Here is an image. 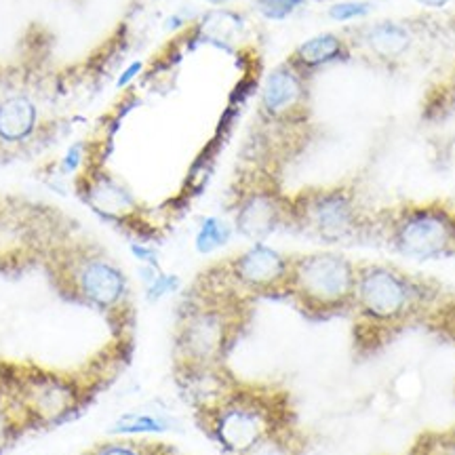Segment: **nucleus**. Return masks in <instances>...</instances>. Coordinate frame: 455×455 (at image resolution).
<instances>
[{
  "instance_id": "obj_1",
  "label": "nucleus",
  "mask_w": 455,
  "mask_h": 455,
  "mask_svg": "<svg viewBox=\"0 0 455 455\" xmlns=\"http://www.w3.org/2000/svg\"><path fill=\"white\" fill-rule=\"evenodd\" d=\"M255 301L232 289L212 266L181 299L173 327V375L188 395L221 378L251 325Z\"/></svg>"
},
{
  "instance_id": "obj_2",
  "label": "nucleus",
  "mask_w": 455,
  "mask_h": 455,
  "mask_svg": "<svg viewBox=\"0 0 455 455\" xmlns=\"http://www.w3.org/2000/svg\"><path fill=\"white\" fill-rule=\"evenodd\" d=\"M131 348L133 339L112 338L110 344L72 369L0 358V379L30 418L34 430L57 428L93 405L127 367Z\"/></svg>"
},
{
  "instance_id": "obj_3",
  "label": "nucleus",
  "mask_w": 455,
  "mask_h": 455,
  "mask_svg": "<svg viewBox=\"0 0 455 455\" xmlns=\"http://www.w3.org/2000/svg\"><path fill=\"white\" fill-rule=\"evenodd\" d=\"M38 268L61 299L98 312L112 338L133 339L135 310L127 275L70 218L57 230Z\"/></svg>"
},
{
  "instance_id": "obj_4",
  "label": "nucleus",
  "mask_w": 455,
  "mask_h": 455,
  "mask_svg": "<svg viewBox=\"0 0 455 455\" xmlns=\"http://www.w3.org/2000/svg\"><path fill=\"white\" fill-rule=\"evenodd\" d=\"M195 422L224 455H247L275 432L298 424L293 398L276 384L228 371L192 395Z\"/></svg>"
},
{
  "instance_id": "obj_5",
  "label": "nucleus",
  "mask_w": 455,
  "mask_h": 455,
  "mask_svg": "<svg viewBox=\"0 0 455 455\" xmlns=\"http://www.w3.org/2000/svg\"><path fill=\"white\" fill-rule=\"evenodd\" d=\"M436 289L388 264H358L355 310L361 341L375 346L401 331L435 304Z\"/></svg>"
},
{
  "instance_id": "obj_6",
  "label": "nucleus",
  "mask_w": 455,
  "mask_h": 455,
  "mask_svg": "<svg viewBox=\"0 0 455 455\" xmlns=\"http://www.w3.org/2000/svg\"><path fill=\"white\" fill-rule=\"evenodd\" d=\"M356 268L358 264L335 251L291 255L284 299L315 321L346 315L355 308Z\"/></svg>"
},
{
  "instance_id": "obj_7",
  "label": "nucleus",
  "mask_w": 455,
  "mask_h": 455,
  "mask_svg": "<svg viewBox=\"0 0 455 455\" xmlns=\"http://www.w3.org/2000/svg\"><path fill=\"white\" fill-rule=\"evenodd\" d=\"M365 218L348 186L306 188L289 196V226L312 241L338 244L361 235Z\"/></svg>"
},
{
  "instance_id": "obj_8",
  "label": "nucleus",
  "mask_w": 455,
  "mask_h": 455,
  "mask_svg": "<svg viewBox=\"0 0 455 455\" xmlns=\"http://www.w3.org/2000/svg\"><path fill=\"white\" fill-rule=\"evenodd\" d=\"M232 228L251 243H266L276 230L289 226V196L284 195L278 175L247 164L232 188Z\"/></svg>"
},
{
  "instance_id": "obj_9",
  "label": "nucleus",
  "mask_w": 455,
  "mask_h": 455,
  "mask_svg": "<svg viewBox=\"0 0 455 455\" xmlns=\"http://www.w3.org/2000/svg\"><path fill=\"white\" fill-rule=\"evenodd\" d=\"M386 238L396 253L428 261L455 255V212L443 204H411L390 215Z\"/></svg>"
},
{
  "instance_id": "obj_10",
  "label": "nucleus",
  "mask_w": 455,
  "mask_h": 455,
  "mask_svg": "<svg viewBox=\"0 0 455 455\" xmlns=\"http://www.w3.org/2000/svg\"><path fill=\"white\" fill-rule=\"evenodd\" d=\"M258 133L278 141H301L310 116L308 76L291 64L276 66L259 93Z\"/></svg>"
},
{
  "instance_id": "obj_11",
  "label": "nucleus",
  "mask_w": 455,
  "mask_h": 455,
  "mask_svg": "<svg viewBox=\"0 0 455 455\" xmlns=\"http://www.w3.org/2000/svg\"><path fill=\"white\" fill-rule=\"evenodd\" d=\"M291 255L278 251L266 243H253L244 251L232 255L213 268L224 281L244 298L284 299Z\"/></svg>"
},
{
  "instance_id": "obj_12",
  "label": "nucleus",
  "mask_w": 455,
  "mask_h": 455,
  "mask_svg": "<svg viewBox=\"0 0 455 455\" xmlns=\"http://www.w3.org/2000/svg\"><path fill=\"white\" fill-rule=\"evenodd\" d=\"M41 110L28 95L0 100V152L15 155L28 150L41 135Z\"/></svg>"
},
{
  "instance_id": "obj_13",
  "label": "nucleus",
  "mask_w": 455,
  "mask_h": 455,
  "mask_svg": "<svg viewBox=\"0 0 455 455\" xmlns=\"http://www.w3.org/2000/svg\"><path fill=\"white\" fill-rule=\"evenodd\" d=\"M350 57V44L338 34H318V36L308 38L301 43L298 49L289 55L287 64H291L295 70L308 76L310 72L318 70V68L335 64V61H344Z\"/></svg>"
},
{
  "instance_id": "obj_14",
  "label": "nucleus",
  "mask_w": 455,
  "mask_h": 455,
  "mask_svg": "<svg viewBox=\"0 0 455 455\" xmlns=\"http://www.w3.org/2000/svg\"><path fill=\"white\" fill-rule=\"evenodd\" d=\"M361 43L373 57L390 64V61L407 53V49L413 43V36L407 26L396 24V21H379V24H373L363 30Z\"/></svg>"
},
{
  "instance_id": "obj_15",
  "label": "nucleus",
  "mask_w": 455,
  "mask_h": 455,
  "mask_svg": "<svg viewBox=\"0 0 455 455\" xmlns=\"http://www.w3.org/2000/svg\"><path fill=\"white\" fill-rule=\"evenodd\" d=\"M34 426L21 409L17 398L0 379V455L15 445L21 436L32 432Z\"/></svg>"
},
{
  "instance_id": "obj_16",
  "label": "nucleus",
  "mask_w": 455,
  "mask_h": 455,
  "mask_svg": "<svg viewBox=\"0 0 455 455\" xmlns=\"http://www.w3.org/2000/svg\"><path fill=\"white\" fill-rule=\"evenodd\" d=\"M164 443L138 439V436H114V439L95 443L83 455H163Z\"/></svg>"
},
{
  "instance_id": "obj_17",
  "label": "nucleus",
  "mask_w": 455,
  "mask_h": 455,
  "mask_svg": "<svg viewBox=\"0 0 455 455\" xmlns=\"http://www.w3.org/2000/svg\"><path fill=\"white\" fill-rule=\"evenodd\" d=\"M91 201L101 212L112 215H123L124 212H131V207H133V198H131L129 192H124L112 178H106L104 181L93 184V188H91Z\"/></svg>"
},
{
  "instance_id": "obj_18",
  "label": "nucleus",
  "mask_w": 455,
  "mask_h": 455,
  "mask_svg": "<svg viewBox=\"0 0 455 455\" xmlns=\"http://www.w3.org/2000/svg\"><path fill=\"white\" fill-rule=\"evenodd\" d=\"M301 447H304V443H301L298 424H293L261 441L247 455H301Z\"/></svg>"
},
{
  "instance_id": "obj_19",
  "label": "nucleus",
  "mask_w": 455,
  "mask_h": 455,
  "mask_svg": "<svg viewBox=\"0 0 455 455\" xmlns=\"http://www.w3.org/2000/svg\"><path fill=\"white\" fill-rule=\"evenodd\" d=\"M171 424L164 418L152 413H129L124 415L114 426L112 432L118 436H138V435H152V432H167Z\"/></svg>"
},
{
  "instance_id": "obj_20",
  "label": "nucleus",
  "mask_w": 455,
  "mask_h": 455,
  "mask_svg": "<svg viewBox=\"0 0 455 455\" xmlns=\"http://www.w3.org/2000/svg\"><path fill=\"white\" fill-rule=\"evenodd\" d=\"M232 230H235V228H232L224 220H218V218L204 220L201 230H198V235H196L198 251L209 253V251H215V249H220L221 244L228 243Z\"/></svg>"
},
{
  "instance_id": "obj_21",
  "label": "nucleus",
  "mask_w": 455,
  "mask_h": 455,
  "mask_svg": "<svg viewBox=\"0 0 455 455\" xmlns=\"http://www.w3.org/2000/svg\"><path fill=\"white\" fill-rule=\"evenodd\" d=\"M415 455H455V428L422 441Z\"/></svg>"
},
{
  "instance_id": "obj_22",
  "label": "nucleus",
  "mask_w": 455,
  "mask_h": 455,
  "mask_svg": "<svg viewBox=\"0 0 455 455\" xmlns=\"http://www.w3.org/2000/svg\"><path fill=\"white\" fill-rule=\"evenodd\" d=\"M369 11H371V4L365 3V0H344V3L333 4L329 9V15L335 21H355L369 15Z\"/></svg>"
},
{
  "instance_id": "obj_23",
  "label": "nucleus",
  "mask_w": 455,
  "mask_h": 455,
  "mask_svg": "<svg viewBox=\"0 0 455 455\" xmlns=\"http://www.w3.org/2000/svg\"><path fill=\"white\" fill-rule=\"evenodd\" d=\"M259 13H264L270 20H283L291 15L295 9L304 4V0H255Z\"/></svg>"
},
{
  "instance_id": "obj_24",
  "label": "nucleus",
  "mask_w": 455,
  "mask_h": 455,
  "mask_svg": "<svg viewBox=\"0 0 455 455\" xmlns=\"http://www.w3.org/2000/svg\"><path fill=\"white\" fill-rule=\"evenodd\" d=\"M419 4H424V7H430V9H441L445 7L449 0H418Z\"/></svg>"
},
{
  "instance_id": "obj_25",
  "label": "nucleus",
  "mask_w": 455,
  "mask_h": 455,
  "mask_svg": "<svg viewBox=\"0 0 455 455\" xmlns=\"http://www.w3.org/2000/svg\"><path fill=\"white\" fill-rule=\"evenodd\" d=\"M163 455H180V453L175 451V449L171 447V445H167V449H164V453H163Z\"/></svg>"
},
{
  "instance_id": "obj_26",
  "label": "nucleus",
  "mask_w": 455,
  "mask_h": 455,
  "mask_svg": "<svg viewBox=\"0 0 455 455\" xmlns=\"http://www.w3.org/2000/svg\"><path fill=\"white\" fill-rule=\"evenodd\" d=\"M209 3H215V4H218V3H226V0H209Z\"/></svg>"
}]
</instances>
